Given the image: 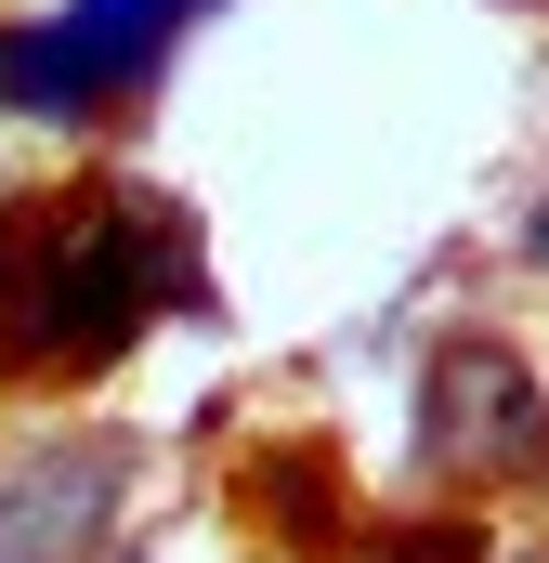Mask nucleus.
I'll use <instances>...</instances> for the list:
<instances>
[{
  "instance_id": "2",
  "label": "nucleus",
  "mask_w": 549,
  "mask_h": 563,
  "mask_svg": "<svg viewBox=\"0 0 549 563\" xmlns=\"http://www.w3.org/2000/svg\"><path fill=\"white\" fill-rule=\"evenodd\" d=\"M432 432H445V459H471V472H537L549 459V407H537V380H524L497 341H445V354H432Z\"/></svg>"
},
{
  "instance_id": "1",
  "label": "nucleus",
  "mask_w": 549,
  "mask_h": 563,
  "mask_svg": "<svg viewBox=\"0 0 549 563\" xmlns=\"http://www.w3.org/2000/svg\"><path fill=\"white\" fill-rule=\"evenodd\" d=\"M197 13H210V0H66L53 26H13V40H0V106L79 119V106L157 79V53H170Z\"/></svg>"
},
{
  "instance_id": "3",
  "label": "nucleus",
  "mask_w": 549,
  "mask_h": 563,
  "mask_svg": "<svg viewBox=\"0 0 549 563\" xmlns=\"http://www.w3.org/2000/svg\"><path fill=\"white\" fill-rule=\"evenodd\" d=\"M524 250H537V263H549V197H537V223H524Z\"/></svg>"
}]
</instances>
